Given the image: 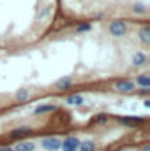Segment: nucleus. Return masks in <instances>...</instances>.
Segmentation results:
<instances>
[{
    "label": "nucleus",
    "mask_w": 150,
    "mask_h": 151,
    "mask_svg": "<svg viewBox=\"0 0 150 151\" xmlns=\"http://www.w3.org/2000/svg\"><path fill=\"white\" fill-rule=\"evenodd\" d=\"M60 144H62V141L58 137H44L41 141L42 151H58L60 150Z\"/></svg>",
    "instance_id": "obj_1"
},
{
    "label": "nucleus",
    "mask_w": 150,
    "mask_h": 151,
    "mask_svg": "<svg viewBox=\"0 0 150 151\" xmlns=\"http://www.w3.org/2000/svg\"><path fill=\"white\" fill-rule=\"evenodd\" d=\"M117 121L125 127H136V125L147 121V118L145 116H120V118H117Z\"/></svg>",
    "instance_id": "obj_2"
},
{
    "label": "nucleus",
    "mask_w": 150,
    "mask_h": 151,
    "mask_svg": "<svg viewBox=\"0 0 150 151\" xmlns=\"http://www.w3.org/2000/svg\"><path fill=\"white\" fill-rule=\"evenodd\" d=\"M78 146H79V139L74 137V135H69L62 141L60 144V150L62 151H78Z\"/></svg>",
    "instance_id": "obj_3"
},
{
    "label": "nucleus",
    "mask_w": 150,
    "mask_h": 151,
    "mask_svg": "<svg viewBox=\"0 0 150 151\" xmlns=\"http://www.w3.org/2000/svg\"><path fill=\"white\" fill-rule=\"evenodd\" d=\"M12 150L14 151H36L37 150V144H36L34 141H21V142H18Z\"/></svg>",
    "instance_id": "obj_4"
},
{
    "label": "nucleus",
    "mask_w": 150,
    "mask_h": 151,
    "mask_svg": "<svg viewBox=\"0 0 150 151\" xmlns=\"http://www.w3.org/2000/svg\"><path fill=\"white\" fill-rule=\"evenodd\" d=\"M32 130L28 128V127H18V128H14L11 134H9V137L11 139H21V137H25V135H28Z\"/></svg>",
    "instance_id": "obj_5"
},
{
    "label": "nucleus",
    "mask_w": 150,
    "mask_h": 151,
    "mask_svg": "<svg viewBox=\"0 0 150 151\" xmlns=\"http://www.w3.org/2000/svg\"><path fill=\"white\" fill-rule=\"evenodd\" d=\"M78 151H97V146L94 141H79V146H78Z\"/></svg>",
    "instance_id": "obj_6"
},
{
    "label": "nucleus",
    "mask_w": 150,
    "mask_h": 151,
    "mask_svg": "<svg viewBox=\"0 0 150 151\" xmlns=\"http://www.w3.org/2000/svg\"><path fill=\"white\" fill-rule=\"evenodd\" d=\"M115 88H117L118 91H125V93H127V91L134 90V84H133L131 81H122V83H118V84H117Z\"/></svg>",
    "instance_id": "obj_7"
},
{
    "label": "nucleus",
    "mask_w": 150,
    "mask_h": 151,
    "mask_svg": "<svg viewBox=\"0 0 150 151\" xmlns=\"http://www.w3.org/2000/svg\"><path fill=\"white\" fill-rule=\"evenodd\" d=\"M66 104H69V106H81L83 104V97L81 95H71V97L66 99Z\"/></svg>",
    "instance_id": "obj_8"
},
{
    "label": "nucleus",
    "mask_w": 150,
    "mask_h": 151,
    "mask_svg": "<svg viewBox=\"0 0 150 151\" xmlns=\"http://www.w3.org/2000/svg\"><path fill=\"white\" fill-rule=\"evenodd\" d=\"M57 107L53 106V104H48V106H39L37 109H36V114H46V113H51V111H55Z\"/></svg>",
    "instance_id": "obj_9"
},
{
    "label": "nucleus",
    "mask_w": 150,
    "mask_h": 151,
    "mask_svg": "<svg viewBox=\"0 0 150 151\" xmlns=\"http://www.w3.org/2000/svg\"><path fill=\"white\" fill-rule=\"evenodd\" d=\"M147 62V56L143 55V53H138V55H134V58H133V63L134 65H143Z\"/></svg>",
    "instance_id": "obj_10"
},
{
    "label": "nucleus",
    "mask_w": 150,
    "mask_h": 151,
    "mask_svg": "<svg viewBox=\"0 0 150 151\" xmlns=\"http://www.w3.org/2000/svg\"><path fill=\"white\" fill-rule=\"evenodd\" d=\"M67 86H71V79H69V77H64V79H60V81L57 83V88H58V90H66Z\"/></svg>",
    "instance_id": "obj_11"
},
{
    "label": "nucleus",
    "mask_w": 150,
    "mask_h": 151,
    "mask_svg": "<svg viewBox=\"0 0 150 151\" xmlns=\"http://www.w3.org/2000/svg\"><path fill=\"white\" fill-rule=\"evenodd\" d=\"M136 83H138V84H141L143 88H149V86H150V79H149V77H147L145 74L140 76V77L136 79Z\"/></svg>",
    "instance_id": "obj_12"
},
{
    "label": "nucleus",
    "mask_w": 150,
    "mask_h": 151,
    "mask_svg": "<svg viewBox=\"0 0 150 151\" xmlns=\"http://www.w3.org/2000/svg\"><path fill=\"white\" fill-rule=\"evenodd\" d=\"M94 123H108V114H97L94 116Z\"/></svg>",
    "instance_id": "obj_13"
},
{
    "label": "nucleus",
    "mask_w": 150,
    "mask_h": 151,
    "mask_svg": "<svg viewBox=\"0 0 150 151\" xmlns=\"http://www.w3.org/2000/svg\"><path fill=\"white\" fill-rule=\"evenodd\" d=\"M27 97H28V91H27V90H23V91L18 93V100H25Z\"/></svg>",
    "instance_id": "obj_14"
},
{
    "label": "nucleus",
    "mask_w": 150,
    "mask_h": 151,
    "mask_svg": "<svg viewBox=\"0 0 150 151\" xmlns=\"http://www.w3.org/2000/svg\"><path fill=\"white\" fill-rule=\"evenodd\" d=\"M0 151H14L11 146H4V148H0Z\"/></svg>",
    "instance_id": "obj_15"
},
{
    "label": "nucleus",
    "mask_w": 150,
    "mask_h": 151,
    "mask_svg": "<svg viewBox=\"0 0 150 151\" xmlns=\"http://www.w3.org/2000/svg\"><path fill=\"white\" fill-rule=\"evenodd\" d=\"M143 151H150V144H143V148H141Z\"/></svg>",
    "instance_id": "obj_16"
},
{
    "label": "nucleus",
    "mask_w": 150,
    "mask_h": 151,
    "mask_svg": "<svg viewBox=\"0 0 150 151\" xmlns=\"http://www.w3.org/2000/svg\"><path fill=\"white\" fill-rule=\"evenodd\" d=\"M122 151H131V150H122Z\"/></svg>",
    "instance_id": "obj_17"
},
{
    "label": "nucleus",
    "mask_w": 150,
    "mask_h": 151,
    "mask_svg": "<svg viewBox=\"0 0 150 151\" xmlns=\"http://www.w3.org/2000/svg\"><path fill=\"white\" fill-rule=\"evenodd\" d=\"M36 151H37V150H36ZM41 151H42V150H41Z\"/></svg>",
    "instance_id": "obj_18"
}]
</instances>
